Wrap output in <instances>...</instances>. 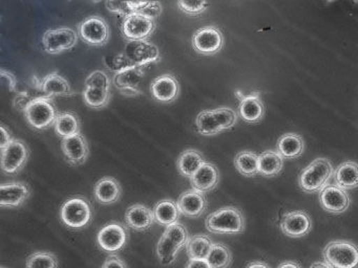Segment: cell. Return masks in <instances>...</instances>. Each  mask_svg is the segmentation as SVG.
<instances>
[{
  "instance_id": "f546056e",
  "label": "cell",
  "mask_w": 358,
  "mask_h": 268,
  "mask_svg": "<svg viewBox=\"0 0 358 268\" xmlns=\"http://www.w3.org/2000/svg\"><path fill=\"white\" fill-rule=\"evenodd\" d=\"M204 163V158L199 151L188 149L180 155L177 167L181 175L192 178Z\"/></svg>"
},
{
  "instance_id": "f35d334b",
  "label": "cell",
  "mask_w": 358,
  "mask_h": 268,
  "mask_svg": "<svg viewBox=\"0 0 358 268\" xmlns=\"http://www.w3.org/2000/svg\"><path fill=\"white\" fill-rule=\"evenodd\" d=\"M164 234H167L171 240L175 241L181 248L187 245L188 240L190 238L185 226L180 222H176V223L167 226Z\"/></svg>"
},
{
  "instance_id": "d4e9b609",
  "label": "cell",
  "mask_w": 358,
  "mask_h": 268,
  "mask_svg": "<svg viewBox=\"0 0 358 268\" xmlns=\"http://www.w3.org/2000/svg\"><path fill=\"white\" fill-rule=\"evenodd\" d=\"M241 117L248 123H257L265 114V107L259 94H253L245 96L238 106Z\"/></svg>"
},
{
  "instance_id": "83f0119b",
  "label": "cell",
  "mask_w": 358,
  "mask_h": 268,
  "mask_svg": "<svg viewBox=\"0 0 358 268\" xmlns=\"http://www.w3.org/2000/svg\"><path fill=\"white\" fill-rule=\"evenodd\" d=\"M53 126L56 134L62 137V140L80 134L81 125L78 117L69 111L60 112Z\"/></svg>"
},
{
  "instance_id": "ee69618b",
  "label": "cell",
  "mask_w": 358,
  "mask_h": 268,
  "mask_svg": "<svg viewBox=\"0 0 358 268\" xmlns=\"http://www.w3.org/2000/svg\"><path fill=\"white\" fill-rule=\"evenodd\" d=\"M0 75H1L3 83L7 86L8 89H9L10 91H15L16 85H17L15 75L10 73V71L6 70V69H1V70H0Z\"/></svg>"
},
{
  "instance_id": "7dc6e473",
  "label": "cell",
  "mask_w": 358,
  "mask_h": 268,
  "mask_svg": "<svg viewBox=\"0 0 358 268\" xmlns=\"http://www.w3.org/2000/svg\"><path fill=\"white\" fill-rule=\"evenodd\" d=\"M185 268H211L207 260L190 259Z\"/></svg>"
},
{
  "instance_id": "30bf717a",
  "label": "cell",
  "mask_w": 358,
  "mask_h": 268,
  "mask_svg": "<svg viewBox=\"0 0 358 268\" xmlns=\"http://www.w3.org/2000/svg\"><path fill=\"white\" fill-rule=\"evenodd\" d=\"M83 41L92 46H103L110 39V27L100 16L87 17L78 27Z\"/></svg>"
},
{
  "instance_id": "74e56055",
  "label": "cell",
  "mask_w": 358,
  "mask_h": 268,
  "mask_svg": "<svg viewBox=\"0 0 358 268\" xmlns=\"http://www.w3.org/2000/svg\"><path fill=\"white\" fill-rule=\"evenodd\" d=\"M85 87L98 88V89L110 90L112 80L103 70H95L90 73L85 79Z\"/></svg>"
},
{
  "instance_id": "9a60e30c",
  "label": "cell",
  "mask_w": 358,
  "mask_h": 268,
  "mask_svg": "<svg viewBox=\"0 0 358 268\" xmlns=\"http://www.w3.org/2000/svg\"><path fill=\"white\" fill-rule=\"evenodd\" d=\"M143 77V67L135 66L127 69V70L115 73L113 82L121 94L127 96H136L141 94L140 84H141Z\"/></svg>"
},
{
  "instance_id": "d6986e66",
  "label": "cell",
  "mask_w": 358,
  "mask_h": 268,
  "mask_svg": "<svg viewBox=\"0 0 358 268\" xmlns=\"http://www.w3.org/2000/svg\"><path fill=\"white\" fill-rule=\"evenodd\" d=\"M182 215L189 218H198L203 215L207 207V199L204 193L192 188L180 195L177 201Z\"/></svg>"
},
{
  "instance_id": "7c38bea8",
  "label": "cell",
  "mask_w": 358,
  "mask_h": 268,
  "mask_svg": "<svg viewBox=\"0 0 358 268\" xmlns=\"http://www.w3.org/2000/svg\"><path fill=\"white\" fill-rule=\"evenodd\" d=\"M129 232L127 228L119 222L106 224L98 232L97 241L106 253H115L127 245Z\"/></svg>"
},
{
  "instance_id": "277c9868",
  "label": "cell",
  "mask_w": 358,
  "mask_h": 268,
  "mask_svg": "<svg viewBox=\"0 0 358 268\" xmlns=\"http://www.w3.org/2000/svg\"><path fill=\"white\" fill-rule=\"evenodd\" d=\"M322 253L324 262L333 268H358V246L351 241H331Z\"/></svg>"
},
{
  "instance_id": "4316f807",
  "label": "cell",
  "mask_w": 358,
  "mask_h": 268,
  "mask_svg": "<svg viewBox=\"0 0 358 268\" xmlns=\"http://www.w3.org/2000/svg\"><path fill=\"white\" fill-rule=\"evenodd\" d=\"M305 142L296 133H287L280 136L278 142V152L282 158L294 159L303 154Z\"/></svg>"
},
{
  "instance_id": "7a4b0ae2",
  "label": "cell",
  "mask_w": 358,
  "mask_h": 268,
  "mask_svg": "<svg viewBox=\"0 0 358 268\" xmlns=\"http://www.w3.org/2000/svg\"><path fill=\"white\" fill-rule=\"evenodd\" d=\"M238 121V113L228 107L203 110L196 115V126L202 135H215L223 130L230 129Z\"/></svg>"
},
{
  "instance_id": "d6a6232c",
  "label": "cell",
  "mask_w": 358,
  "mask_h": 268,
  "mask_svg": "<svg viewBox=\"0 0 358 268\" xmlns=\"http://www.w3.org/2000/svg\"><path fill=\"white\" fill-rule=\"evenodd\" d=\"M180 249H181V247L163 232L162 237L157 244V257H158L159 261L162 265H173L177 260Z\"/></svg>"
},
{
  "instance_id": "681fc988",
  "label": "cell",
  "mask_w": 358,
  "mask_h": 268,
  "mask_svg": "<svg viewBox=\"0 0 358 268\" xmlns=\"http://www.w3.org/2000/svg\"><path fill=\"white\" fill-rule=\"evenodd\" d=\"M246 268H271L267 263L263 261H255L249 264Z\"/></svg>"
},
{
  "instance_id": "cb8c5ba5",
  "label": "cell",
  "mask_w": 358,
  "mask_h": 268,
  "mask_svg": "<svg viewBox=\"0 0 358 268\" xmlns=\"http://www.w3.org/2000/svg\"><path fill=\"white\" fill-rule=\"evenodd\" d=\"M41 89L45 96H69L74 94V90L66 77L57 73H49L41 81Z\"/></svg>"
},
{
  "instance_id": "c3c4849f",
  "label": "cell",
  "mask_w": 358,
  "mask_h": 268,
  "mask_svg": "<svg viewBox=\"0 0 358 268\" xmlns=\"http://www.w3.org/2000/svg\"><path fill=\"white\" fill-rule=\"evenodd\" d=\"M276 268H303L299 263L293 261H286L284 263L280 264Z\"/></svg>"
},
{
  "instance_id": "4fadbf2b",
  "label": "cell",
  "mask_w": 358,
  "mask_h": 268,
  "mask_svg": "<svg viewBox=\"0 0 358 268\" xmlns=\"http://www.w3.org/2000/svg\"><path fill=\"white\" fill-rule=\"evenodd\" d=\"M125 54L136 65L142 67L150 63L157 62L160 59L158 46L148 40L127 42Z\"/></svg>"
},
{
  "instance_id": "836d02e7",
  "label": "cell",
  "mask_w": 358,
  "mask_h": 268,
  "mask_svg": "<svg viewBox=\"0 0 358 268\" xmlns=\"http://www.w3.org/2000/svg\"><path fill=\"white\" fill-rule=\"evenodd\" d=\"M234 165L236 170L247 177H252L259 173V155L252 151H242L238 153L234 158Z\"/></svg>"
},
{
  "instance_id": "1f68e13d",
  "label": "cell",
  "mask_w": 358,
  "mask_h": 268,
  "mask_svg": "<svg viewBox=\"0 0 358 268\" xmlns=\"http://www.w3.org/2000/svg\"><path fill=\"white\" fill-rule=\"evenodd\" d=\"M215 243L204 234H194L190 237L186 245V251L190 259L206 260Z\"/></svg>"
},
{
  "instance_id": "ffe728a7",
  "label": "cell",
  "mask_w": 358,
  "mask_h": 268,
  "mask_svg": "<svg viewBox=\"0 0 358 268\" xmlns=\"http://www.w3.org/2000/svg\"><path fill=\"white\" fill-rule=\"evenodd\" d=\"M150 90L159 102L171 103L179 96V82L173 75L165 73L152 81Z\"/></svg>"
},
{
  "instance_id": "ac0fdd59",
  "label": "cell",
  "mask_w": 358,
  "mask_h": 268,
  "mask_svg": "<svg viewBox=\"0 0 358 268\" xmlns=\"http://www.w3.org/2000/svg\"><path fill=\"white\" fill-rule=\"evenodd\" d=\"M31 195V188L24 182H10L0 186V205L3 207H18L24 204Z\"/></svg>"
},
{
  "instance_id": "484cf974",
  "label": "cell",
  "mask_w": 358,
  "mask_h": 268,
  "mask_svg": "<svg viewBox=\"0 0 358 268\" xmlns=\"http://www.w3.org/2000/svg\"><path fill=\"white\" fill-rule=\"evenodd\" d=\"M335 184L343 190H353L358 188V163L355 161H345L335 170Z\"/></svg>"
},
{
  "instance_id": "4dcf8cb0",
  "label": "cell",
  "mask_w": 358,
  "mask_h": 268,
  "mask_svg": "<svg viewBox=\"0 0 358 268\" xmlns=\"http://www.w3.org/2000/svg\"><path fill=\"white\" fill-rule=\"evenodd\" d=\"M278 151L268 150L259 156V174L266 177L278 175L282 170L284 161Z\"/></svg>"
},
{
  "instance_id": "e575fe53",
  "label": "cell",
  "mask_w": 358,
  "mask_h": 268,
  "mask_svg": "<svg viewBox=\"0 0 358 268\" xmlns=\"http://www.w3.org/2000/svg\"><path fill=\"white\" fill-rule=\"evenodd\" d=\"M206 260L211 268H227L231 264L232 253L226 245L215 243Z\"/></svg>"
},
{
  "instance_id": "8fae6325",
  "label": "cell",
  "mask_w": 358,
  "mask_h": 268,
  "mask_svg": "<svg viewBox=\"0 0 358 268\" xmlns=\"http://www.w3.org/2000/svg\"><path fill=\"white\" fill-rule=\"evenodd\" d=\"M30 151L26 142L13 138L11 142L1 150V169L6 174H16L28 161Z\"/></svg>"
},
{
  "instance_id": "60d3db41",
  "label": "cell",
  "mask_w": 358,
  "mask_h": 268,
  "mask_svg": "<svg viewBox=\"0 0 358 268\" xmlns=\"http://www.w3.org/2000/svg\"><path fill=\"white\" fill-rule=\"evenodd\" d=\"M178 8L190 16H198L206 10L207 6H209L207 1H178Z\"/></svg>"
},
{
  "instance_id": "3957f363",
  "label": "cell",
  "mask_w": 358,
  "mask_h": 268,
  "mask_svg": "<svg viewBox=\"0 0 358 268\" xmlns=\"http://www.w3.org/2000/svg\"><path fill=\"white\" fill-rule=\"evenodd\" d=\"M332 163L327 158H317L312 161L299 176V186L307 193H317L324 190L332 178Z\"/></svg>"
},
{
  "instance_id": "2e32d148",
  "label": "cell",
  "mask_w": 358,
  "mask_h": 268,
  "mask_svg": "<svg viewBox=\"0 0 358 268\" xmlns=\"http://www.w3.org/2000/svg\"><path fill=\"white\" fill-rule=\"evenodd\" d=\"M320 202L322 209L329 213L341 214L349 209L350 196L337 186H327L320 192Z\"/></svg>"
},
{
  "instance_id": "5bb4252c",
  "label": "cell",
  "mask_w": 358,
  "mask_h": 268,
  "mask_svg": "<svg viewBox=\"0 0 358 268\" xmlns=\"http://www.w3.org/2000/svg\"><path fill=\"white\" fill-rule=\"evenodd\" d=\"M311 228V218L305 211H289L282 216L280 221V230L290 238H301L306 236Z\"/></svg>"
},
{
  "instance_id": "b9f144b4",
  "label": "cell",
  "mask_w": 358,
  "mask_h": 268,
  "mask_svg": "<svg viewBox=\"0 0 358 268\" xmlns=\"http://www.w3.org/2000/svg\"><path fill=\"white\" fill-rule=\"evenodd\" d=\"M106 6L110 12L118 13V14L123 15L124 17L129 16L131 13H135L133 8H131L129 1H108Z\"/></svg>"
},
{
  "instance_id": "f1b7e54d",
  "label": "cell",
  "mask_w": 358,
  "mask_h": 268,
  "mask_svg": "<svg viewBox=\"0 0 358 268\" xmlns=\"http://www.w3.org/2000/svg\"><path fill=\"white\" fill-rule=\"evenodd\" d=\"M152 213H154L155 221L160 225L166 226V228L178 222L180 214H181L177 202L171 199L159 201L155 205Z\"/></svg>"
},
{
  "instance_id": "7402d4cb",
  "label": "cell",
  "mask_w": 358,
  "mask_h": 268,
  "mask_svg": "<svg viewBox=\"0 0 358 268\" xmlns=\"http://www.w3.org/2000/svg\"><path fill=\"white\" fill-rule=\"evenodd\" d=\"M154 213L150 207L144 204H134L129 207L125 213V222L127 226L137 230L144 232L148 230L154 223Z\"/></svg>"
},
{
  "instance_id": "bcb514c9",
  "label": "cell",
  "mask_w": 358,
  "mask_h": 268,
  "mask_svg": "<svg viewBox=\"0 0 358 268\" xmlns=\"http://www.w3.org/2000/svg\"><path fill=\"white\" fill-rule=\"evenodd\" d=\"M0 130H1V138H0V149L3 150L10 142L13 140V138L10 135L9 130L5 127V125L0 126Z\"/></svg>"
},
{
  "instance_id": "ba28073f",
  "label": "cell",
  "mask_w": 358,
  "mask_h": 268,
  "mask_svg": "<svg viewBox=\"0 0 358 268\" xmlns=\"http://www.w3.org/2000/svg\"><path fill=\"white\" fill-rule=\"evenodd\" d=\"M78 41V35L71 27L49 29L43 34V50L48 54H57L74 47Z\"/></svg>"
},
{
  "instance_id": "7bdbcfd3",
  "label": "cell",
  "mask_w": 358,
  "mask_h": 268,
  "mask_svg": "<svg viewBox=\"0 0 358 268\" xmlns=\"http://www.w3.org/2000/svg\"><path fill=\"white\" fill-rule=\"evenodd\" d=\"M138 13L145 15V16L150 17V18H158L162 13V4L159 1H146L145 6L141 8Z\"/></svg>"
},
{
  "instance_id": "8992f818",
  "label": "cell",
  "mask_w": 358,
  "mask_h": 268,
  "mask_svg": "<svg viewBox=\"0 0 358 268\" xmlns=\"http://www.w3.org/2000/svg\"><path fill=\"white\" fill-rule=\"evenodd\" d=\"M93 216L91 203L83 196L73 197L62 205L60 217L69 228L81 230L89 225Z\"/></svg>"
},
{
  "instance_id": "52a82bcc",
  "label": "cell",
  "mask_w": 358,
  "mask_h": 268,
  "mask_svg": "<svg viewBox=\"0 0 358 268\" xmlns=\"http://www.w3.org/2000/svg\"><path fill=\"white\" fill-rule=\"evenodd\" d=\"M156 29V20L141 13H131L124 17L122 34L129 41L148 40Z\"/></svg>"
},
{
  "instance_id": "8d00e7d4",
  "label": "cell",
  "mask_w": 358,
  "mask_h": 268,
  "mask_svg": "<svg viewBox=\"0 0 358 268\" xmlns=\"http://www.w3.org/2000/svg\"><path fill=\"white\" fill-rule=\"evenodd\" d=\"M59 261L50 251H36L27 260L26 268H58Z\"/></svg>"
},
{
  "instance_id": "5b68a950",
  "label": "cell",
  "mask_w": 358,
  "mask_h": 268,
  "mask_svg": "<svg viewBox=\"0 0 358 268\" xmlns=\"http://www.w3.org/2000/svg\"><path fill=\"white\" fill-rule=\"evenodd\" d=\"M58 114L53 100L49 96L32 98L24 109L27 121L35 129L43 130L54 125Z\"/></svg>"
},
{
  "instance_id": "f907efd6",
  "label": "cell",
  "mask_w": 358,
  "mask_h": 268,
  "mask_svg": "<svg viewBox=\"0 0 358 268\" xmlns=\"http://www.w3.org/2000/svg\"><path fill=\"white\" fill-rule=\"evenodd\" d=\"M310 268H333L332 266L329 265L327 262H315V263L312 264L310 266Z\"/></svg>"
},
{
  "instance_id": "ab89813d",
  "label": "cell",
  "mask_w": 358,
  "mask_h": 268,
  "mask_svg": "<svg viewBox=\"0 0 358 268\" xmlns=\"http://www.w3.org/2000/svg\"><path fill=\"white\" fill-rule=\"evenodd\" d=\"M108 66V68H110V70L115 71V73H120V71L127 70V69L131 68V67L138 66V65H136L127 57L125 52H121V54H116V56L110 58Z\"/></svg>"
},
{
  "instance_id": "d590c367",
  "label": "cell",
  "mask_w": 358,
  "mask_h": 268,
  "mask_svg": "<svg viewBox=\"0 0 358 268\" xmlns=\"http://www.w3.org/2000/svg\"><path fill=\"white\" fill-rule=\"evenodd\" d=\"M83 100L87 106L94 109H102L108 106L110 100V90L85 87L83 90Z\"/></svg>"
},
{
  "instance_id": "f6af8a7d",
  "label": "cell",
  "mask_w": 358,
  "mask_h": 268,
  "mask_svg": "<svg viewBox=\"0 0 358 268\" xmlns=\"http://www.w3.org/2000/svg\"><path fill=\"white\" fill-rule=\"evenodd\" d=\"M101 268H127V264L118 255H110L106 258Z\"/></svg>"
},
{
  "instance_id": "6da1fadb",
  "label": "cell",
  "mask_w": 358,
  "mask_h": 268,
  "mask_svg": "<svg viewBox=\"0 0 358 268\" xmlns=\"http://www.w3.org/2000/svg\"><path fill=\"white\" fill-rule=\"evenodd\" d=\"M205 226L213 234H241L245 230L244 214L236 207H222L208 215Z\"/></svg>"
},
{
  "instance_id": "e0dca14e",
  "label": "cell",
  "mask_w": 358,
  "mask_h": 268,
  "mask_svg": "<svg viewBox=\"0 0 358 268\" xmlns=\"http://www.w3.org/2000/svg\"><path fill=\"white\" fill-rule=\"evenodd\" d=\"M62 149L66 161L75 167L85 163L89 157V144L81 133L62 140Z\"/></svg>"
},
{
  "instance_id": "816d5d0a",
  "label": "cell",
  "mask_w": 358,
  "mask_h": 268,
  "mask_svg": "<svg viewBox=\"0 0 358 268\" xmlns=\"http://www.w3.org/2000/svg\"><path fill=\"white\" fill-rule=\"evenodd\" d=\"M1 268H6V267H1Z\"/></svg>"
},
{
  "instance_id": "44dd1931",
  "label": "cell",
  "mask_w": 358,
  "mask_h": 268,
  "mask_svg": "<svg viewBox=\"0 0 358 268\" xmlns=\"http://www.w3.org/2000/svg\"><path fill=\"white\" fill-rule=\"evenodd\" d=\"M219 170L210 163H204L198 172L190 178L192 188L202 193L213 191L219 184Z\"/></svg>"
},
{
  "instance_id": "603a6c76",
  "label": "cell",
  "mask_w": 358,
  "mask_h": 268,
  "mask_svg": "<svg viewBox=\"0 0 358 268\" xmlns=\"http://www.w3.org/2000/svg\"><path fill=\"white\" fill-rule=\"evenodd\" d=\"M122 188L118 180L106 176L98 180L94 188L96 200L102 204H113L120 199Z\"/></svg>"
},
{
  "instance_id": "9c48e42d",
  "label": "cell",
  "mask_w": 358,
  "mask_h": 268,
  "mask_svg": "<svg viewBox=\"0 0 358 268\" xmlns=\"http://www.w3.org/2000/svg\"><path fill=\"white\" fill-rule=\"evenodd\" d=\"M224 45L222 31L213 25L201 27L192 37V46L199 54L213 56L217 54Z\"/></svg>"
}]
</instances>
